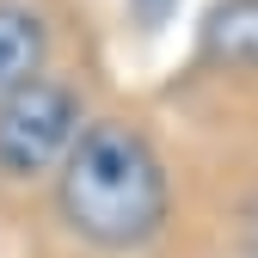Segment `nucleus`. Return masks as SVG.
<instances>
[{"label": "nucleus", "mask_w": 258, "mask_h": 258, "mask_svg": "<svg viewBox=\"0 0 258 258\" xmlns=\"http://www.w3.org/2000/svg\"><path fill=\"white\" fill-rule=\"evenodd\" d=\"M80 92L55 74H37L0 99V178H43L61 172L68 148L80 142Z\"/></svg>", "instance_id": "nucleus-2"}, {"label": "nucleus", "mask_w": 258, "mask_h": 258, "mask_svg": "<svg viewBox=\"0 0 258 258\" xmlns=\"http://www.w3.org/2000/svg\"><path fill=\"white\" fill-rule=\"evenodd\" d=\"M203 61L258 68V0H215L203 13Z\"/></svg>", "instance_id": "nucleus-4"}, {"label": "nucleus", "mask_w": 258, "mask_h": 258, "mask_svg": "<svg viewBox=\"0 0 258 258\" xmlns=\"http://www.w3.org/2000/svg\"><path fill=\"white\" fill-rule=\"evenodd\" d=\"M55 209L68 234L105 252H136L166 228L172 184L154 142L123 117H92L55 172Z\"/></svg>", "instance_id": "nucleus-1"}, {"label": "nucleus", "mask_w": 258, "mask_h": 258, "mask_svg": "<svg viewBox=\"0 0 258 258\" xmlns=\"http://www.w3.org/2000/svg\"><path fill=\"white\" fill-rule=\"evenodd\" d=\"M43 49H49L43 19L31 7H19V0H0V99L43 74Z\"/></svg>", "instance_id": "nucleus-3"}]
</instances>
